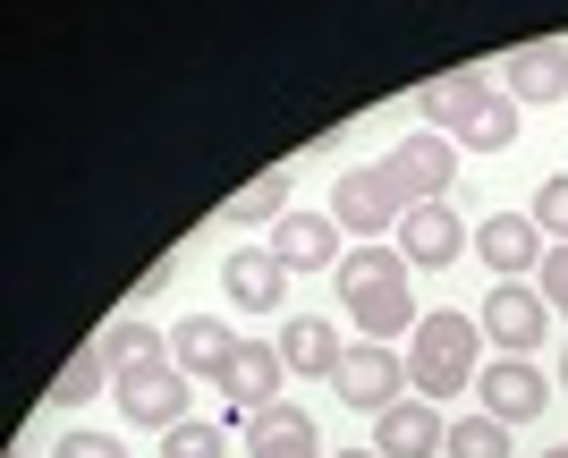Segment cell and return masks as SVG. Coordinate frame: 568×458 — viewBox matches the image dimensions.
Returning a JSON list of instances; mask_svg holds the SVG:
<instances>
[{
	"label": "cell",
	"mask_w": 568,
	"mask_h": 458,
	"mask_svg": "<svg viewBox=\"0 0 568 458\" xmlns=\"http://www.w3.org/2000/svg\"><path fill=\"white\" fill-rule=\"evenodd\" d=\"M450 179H458V145H450V136H433V128H416V136H407V145H390L382 162L339 170L332 221L348 230L356 246H390V230H399L416 204L450 195Z\"/></svg>",
	"instance_id": "obj_1"
},
{
	"label": "cell",
	"mask_w": 568,
	"mask_h": 458,
	"mask_svg": "<svg viewBox=\"0 0 568 458\" xmlns=\"http://www.w3.org/2000/svg\"><path fill=\"white\" fill-rule=\"evenodd\" d=\"M332 281H339V306L356 314V332L382 339V348L425 323V314H416V272H407L399 246H348V264H339Z\"/></svg>",
	"instance_id": "obj_2"
},
{
	"label": "cell",
	"mask_w": 568,
	"mask_h": 458,
	"mask_svg": "<svg viewBox=\"0 0 568 458\" xmlns=\"http://www.w3.org/2000/svg\"><path fill=\"white\" fill-rule=\"evenodd\" d=\"M475 374H484V323H475V314H425V323L407 332V383L425 390L433 408L458 399Z\"/></svg>",
	"instance_id": "obj_3"
},
{
	"label": "cell",
	"mask_w": 568,
	"mask_h": 458,
	"mask_svg": "<svg viewBox=\"0 0 568 458\" xmlns=\"http://www.w3.org/2000/svg\"><path fill=\"white\" fill-rule=\"evenodd\" d=\"M475 323H484V339H493V357H535L544 332H551V306H544L535 281H493V297H484Z\"/></svg>",
	"instance_id": "obj_4"
},
{
	"label": "cell",
	"mask_w": 568,
	"mask_h": 458,
	"mask_svg": "<svg viewBox=\"0 0 568 458\" xmlns=\"http://www.w3.org/2000/svg\"><path fill=\"white\" fill-rule=\"evenodd\" d=\"M390 246L407 255V272H450L458 255L475 246V230L450 213V195H433V204H416V213H407L399 230H390Z\"/></svg>",
	"instance_id": "obj_5"
},
{
	"label": "cell",
	"mask_w": 568,
	"mask_h": 458,
	"mask_svg": "<svg viewBox=\"0 0 568 458\" xmlns=\"http://www.w3.org/2000/svg\"><path fill=\"white\" fill-rule=\"evenodd\" d=\"M332 390L348 399L356 416H382V408H399V399H407V357H390L382 339H356L348 357H339Z\"/></svg>",
	"instance_id": "obj_6"
},
{
	"label": "cell",
	"mask_w": 568,
	"mask_h": 458,
	"mask_svg": "<svg viewBox=\"0 0 568 458\" xmlns=\"http://www.w3.org/2000/svg\"><path fill=\"white\" fill-rule=\"evenodd\" d=\"M119 416L128 425H144V434H170V425H187V374L179 365H136V374H119Z\"/></svg>",
	"instance_id": "obj_7"
},
{
	"label": "cell",
	"mask_w": 568,
	"mask_h": 458,
	"mask_svg": "<svg viewBox=\"0 0 568 458\" xmlns=\"http://www.w3.org/2000/svg\"><path fill=\"white\" fill-rule=\"evenodd\" d=\"M475 390H484V416H493V425H535V416L551 408V374H535V357H493L475 374Z\"/></svg>",
	"instance_id": "obj_8"
},
{
	"label": "cell",
	"mask_w": 568,
	"mask_h": 458,
	"mask_svg": "<svg viewBox=\"0 0 568 458\" xmlns=\"http://www.w3.org/2000/svg\"><path fill=\"white\" fill-rule=\"evenodd\" d=\"M281 383H288V365H281V339H237L230 374H221V390H230V425H237V416H263V408H281Z\"/></svg>",
	"instance_id": "obj_9"
},
{
	"label": "cell",
	"mask_w": 568,
	"mask_h": 458,
	"mask_svg": "<svg viewBox=\"0 0 568 458\" xmlns=\"http://www.w3.org/2000/svg\"><path fill=\"white\" fill-rule=\"evenodd\" d=\"M339 238H348V230H339L332 213H281L263 246L281 255V272H339V264H348V255H339Z\"/></svg>",
	"instance_id": "obj_10"
},
{
	"label": "cell",
	"mask_w": 568,
	"mask_h": 458,
	"mask_svg": "<svg viewBox=\"0 0 568 458\" xmlns=\"http://www.w3.org/2000/svg\"><path fill=\"white\" fill-rule=\"evenodd\" d=\"M475 255L493 264V281H526V272H544L551 238L535 230V213H493L484 230H475Z\"/></svg>",
	"instance_id": "obj_11"
},
{
	"label": "cell",
	"mask_w": 568,
	"mask_h": 458,
	"mask_svg": "<svg viewBox=\"0 0 568 458\" xmlns=\"http://www.w3.org/2000/svg\"><path fill=\"white\" fill-rule=\"evenodd\" d=\"M237 441H246L255 458H332L297 399H281V408H263V416H237Z\"/></svg>",
	"instance_id": "obj_12"
},
{
	"label": "cell",
	"mask_w": 568,
	"mask_h": 458,
	"mask_svg": "<svg viewBox=\"0 0 568 458\" xmlns=\"http://www.w3.org/2000/svg\"><path fill=\"white\" fill-rule=\"evenodd\" d=\"M221 297L246 306V314H281V297H288L281 255H272V246H230V264H221Z\"/></svg>",
	"instance_id": "obj_13"
},
{
	"label": "cell",
	"mask_w": 568,
	"mask_h": 458,
	"mask_svg": "<svg viewBox=\"0 0 568 458\" xmlns=\"http://www.w3.org/2000/svg\"><path fill=\"white\" fill-rule=\"evenodd\" d=\"M230 357H237V332L221 323V314H187V323L170 332V365H179L187 383H221Z\"/></svg>",
	"instance_id": "obj_14"
},
{
	"label": "cell",
	"mask_w": 568,
	"mask_h": 458,
	"mask_svg": "<svg viewBox=\"0 0 568 458\" xmlns=\"http://www.w3.org/2000/svg\"><path fill=\"white\" fill-rule=\"evenodd\" d=\"M442 441H450V425H442V408H433V399H399V408L374 416V450H382V458H433Z\"/></svg>",
	"instance_id": "obj_15"
},
{
	"label": "cell",
	"mask_w": 568,
	"mask_h": 458,
	"mask_svg": "<svg viewBox=\"0 0 568 458\" xmlns=\"http://www.w3.org/2000/svg\"><path fill=\"white\" fill-rule=\"evenodd\" d=\"M509 102H568V43H526L509 51Z\"/></svg>",
	"instance_id": "obj_16"
},
{
	"label": "cell",
	"mask_w": 568,
	"mask_h": 458,
	"mask_svg": "<svg viewBox=\"0 0 568 458\" xmlns=\"http://www.w3.org/2000/svg\"><path fill=\"white\" fill-rule=\"evenodd\" d=\"M339 357H348V339H339L323 314H288V323H281V365H288V374H323V383H332Z\"/></svg>",
	"instance_id": "obj_17"
},
{
	"label": "cell",
	"mask_w": 568,
	"mask_h": 458,
	"mask_svg": "<svg viewBox=\"0 0 568 458\" xmlns=\"http://www.w3.org/2000/svg\"><path fill=\"white\" fill-rule=\"evenodd\" d=\"M484 94H493V85H484V77L450 69V77H433V85H416V94H407V102H416V120H425L433 136H450V128L467 120V111H475V102H484Z\"/></svg>",
	"instance_id": "obj_18"
},
{
	"label": "cell",
	"mask_w": 568,
	"mask_h": 458,
	"mask_svg": "<svg viewBox=\"0 0 568 458\" xmlns=\"http://www.w3.org/2000/svg\"><path fill=\"white\" fill-rule=\"evenodd\" d=\"M518 128H526L518 102H509V94H484L467 120L450 128V145H458V153H509V145H518Z\"/></svg>",
	"instance_id": "obj_19"
},
{
	"label": "cell",
	"mask_w": 568,
	"mask_h": 458,
	"mask_svg": "<svg viewBox=\"0 0 568 458\" xmlns=\"http://www.w3.org/2000/svg\"><path fill=\"white\" fill-rule=\"evenodd\" d=\"M94 348H102V365H111V383H119V374H136V365H162V357H170V339L153 332V323H136V314H128V323H111Z\"/></svg>",
	"instance_id": "obj_20"
},
{
	"label": "cell",
	"mask_w": 568,
	"mask_h": 458,
	"mask_svg": "<svg viewBox=\"0 0 568 458\" xmlns=\"http://www.w3.org/2000/svg\"><path fill=\"white\" fill-rule=\"evenodd\" d=\"M442 458H509V425H493V416H450V441H442Z\"/></svg>",
	"instance_id": "obj_21"
},
{
	"label": "cell",
	"mask_w": 568,
	"mask_h": 458,
	"mask_svg": "<svg viewBox=\"0 0 568 458\" xmlns=\"http://www.w3.org/2000/svg\"><path fill=\"white\" fill-rule=\"evenodd\" d=\"M281 213H288V170H263L255 187H237V204H230L237 230H255V221H281Z\"/></svg>",
	"instance_id": "obj_22"
},
{
	"label": "cell",
	"mask_w": 568,
	"mask_h": 458,
	"mask_svg": "<svg viewBox=\"0 0 568 458\" xmlns=\"http://www.w3.org/2000/svg\"><path fill=\"white\" fill-rule=\"evenodd\" d=\"M102 383H111V365H102V348L85 339V348H77V365L60 374V383H51V399H60V408H85V399H94Z\"/></svg>",
	"instance_id": "obj_23"
},
{
	"label": "cell",
	"mask_w": 568,
	"mask_h": 458,
	"mask_svg": "<svg viewBox=\"0 0 568 458\" xmlns=\"http://www.w3.org/2000/svg\"><path fill=\"white\" fill-rule=\"evenodd\" d=\"M162 458H230V434L204 425V416H187V425H170V434H162Z\"/></svg>",
	"instance_id": "obj_24"
},
{
	"label": "cell",
	"mask_w": 568,
	"mask_h": 458,
	"mask_svg": "<svg viewBox=\"0 0 568 458\" xmlns=\"http://www.w3.org/2000/svg\"><path fill=\"white\" fill-rule=\"evenodd\" d=\"M526 213H535V230H544L551 246H568V170L535 187V204H526Z\"/></svg>",
	"instance_id": "obj_25"
},
{
	"label": "cell",
	"mask_w": 568,
	"mask_h": 458,
	"mask_svg": "<svg viewBox=\"0 0 568 458\" xmlns=\"http://www.w3.org/2000/svg\"><path fill=\"white\" fill-rule=\"evenodd\" d=\"M535 289H544V306L568 323V246H551L544 255V272H535Z\"/></svg>",
	"instance_id": "obj_26"
},
{
	"label": "cell",
	"mask_w": 568,
	"mask_h": 458,
	"mask_svg": "<svg viewBox=\"0 0 568 458\" xmlns=\"http://www.w3.org/2000/svg\"><path fill=\"white\" fill-rule=\"evenodd\" d=\"M51 458H128V441H102V434H60Z\"/></svg>",
	"instance_id": "obj_27"
},
{
	"label": "cell",
	"mask_w": 568,
	"mask_h": 458,
	"mask_svg": "<svg viewBox=\"0 0 568 458\" xmlns=\"http://www.w3.org/2000/svg\"><path fill=\"white\" fill-rule=\"evenodd\" d=\"M332 458H382V450H332Z\"/></svg>",
	"instance_id": "obj_28"
},
{
	"label": "cell",
	"mask_w": 568,
	"mask_h": 458,
	"mask_svg": "<svg viewBox=\"0 0 568 458\" xmlns=\"http://www.w3.org/2000/svg\"><path fill=\"white\" fill-rule=\"evenodd\" d=\"M560 390H568V348H560Z\"/></svg>",
	"instance_id": "obj_29"
},
{
	"label": "cell",
	"mask_w": 568,
	"mask_h": 458,
	"mask_svg": "<svg viewBox=\"0 0 568 458\" xmlns=\"http://www.w3.org/2000/svg\"><path fill=\"white\" fill-rule=\"evenodd\" d=\"M544 458H568V441H560V450H544Z\"/></svg>",
	"instance_id": "obj_30"
}]
</instances>
